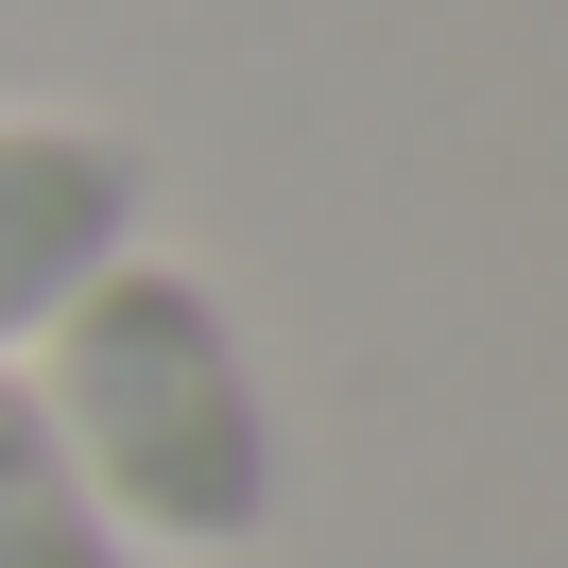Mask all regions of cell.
<instances>
[{
	"label": "cell",
	"mask_w": 568,
	"mask_h": 568,
	"mask_svg": "<svg viewBox=\"0 0 568 568\" xmlns=\"http://www.w3.org/2000/svg\"><path fill=\"white\" fill-rule=\"evenodd\" d=\"M36 414L87 465V499L121 517V551H258L293 499L258 345L190 258H104L70 311L36 327Z\"/></svg>",
	"instance_id": "cell-1"
},
{
	"label": "cell",
	"mask_w": 568,
	"mask_h": 568,
	"mask_svg": "<svg viewBox=\"0 0 568 568\" xmlns=\"http://www.w3.org/2000/svg\"><path fill=\"white\" fill-rule=\"evenodd\" d=\"M0 568H139V551H121V517L87 499V465L52 448V414H36L18 362H0Z\"/></svg>",
	"instance_id": "cell-3"
},
{
	"label": "cell",
	"mask_w": 568,
	"mask_h": 568,
	"mask_svg": "<svg viewBox=\"0 0 568 568\" xmlns=\"http://www.w3.org/2000/svg\"><path fill=\"white\" fill-rule=\"evenodd\" d=\"M155 242V173L139 139H104V121L36 104V121H0V362H36V327L70 311L104 258Z\"/></svg>",
	"instance_id": "cell-2"
}]
</instances>
